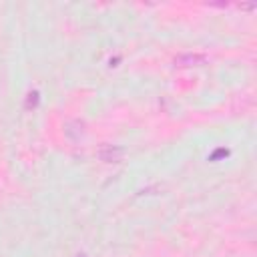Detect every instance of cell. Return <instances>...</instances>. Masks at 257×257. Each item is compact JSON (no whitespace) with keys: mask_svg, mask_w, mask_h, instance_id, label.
Here are the masks:
<instances>
[{"mask_svg":"<svg viewBox=\"0 0 257 257\" xmlns=\"http://www.w3.org/2000/svg\"><path fill=\"white\" fill-rule=\"evenodd\" d=\"M207 56L205 54H201V52H185V54H179V56H175V66H179V68H195V66H203V64H207Z\"/></svg>","mask_w":257,"mask_h":257,"instance_id":"cell-1","label":"cell"},{"mask_svg":"<svg viewBox=\"0 0 257 257\" xmlns=\"http://www.w3.org/2000/svg\"><path fill=\"white\" fill-rule=\"evenodd\" d=\"M76 257H88V255H86V253H78Z\"/></svg>","mask_w":257,"mask_h":257,"instance_id":"cell-5","label":"cell"},{"mask_svg":"<svg viewBox=\"0 0 257 257\" xmlns=\"http://www.w3.org/2000/svg\"><path fill=\"white\" fill-rule=\"evenodd\" d=\"M96 155H98V159L102 163H120L124 159L126 151L122 147H118V145H102Z\"/></svg>","mask_w":257,"mask_h":257,"instance_id":"cell-2","label":"cell"},{"mask_svg":"<svg viewBox=\"0 0 257 257\" xmlns=\"http://www.w3.org/2000/svg\"><path fill=\"white\" fill-rule=\"evenodd\" d=\"M28 96H30V98H28V106H30V104H36V102H38V92H36V90H34V92H30Z\"/></svg>","mask_w":257,"mask_h":257,"instance_id":"cell-4","label":"cell"},{"mask_svg":"<svg viewBox=\"0 0 257 257\" xmlns=\"http://www.w3.org/2000/svg\"><path fill=\"white\" fill-rule=\"evenodd\" d=\"M84 133H86L84 120H80V118H68V120L64 122V135H66V139H70V141H80V139L84 137Z\"/></svg>","mask_w":257,"mask_h":257,"instance_id":"cell-3","label":"cell"}]
</instances>
